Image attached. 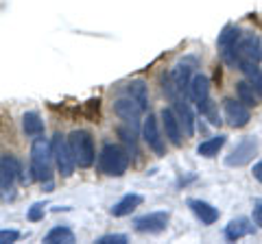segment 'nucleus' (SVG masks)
Here are the masks:
<instances>
[{"mask_svg":"<svg viewBox=\"0 0 262 244\" xmlns=\"http://www.w3.org/2000/svg\"><path fill=\"white\" fill-rule=\"evenodd\" d=\"M53 144L42 135L31 146V177L39 183H53Z\"/></svg>","mask_w":262,"mask_h":244,"instance_id":"f257e3e1","label":"nucleus"},{"mask_svg":"<svg viewBox=\"0 0 262 244\" xmlns=\"http://www.w3.org/2000/svg\"><path fill=\"white\" fill-rule=\"evenodd\" d=\"M129 151L118 144H105L98 153V170L107 177H122L129 168Z\"/></svg>","mask_w":262,"mask_h":244,"instance_id":"f03ea898","label":"nucleus"},{"mask_svg":"<svg viewBox=\"0 0 262 244\" xmlns=\"http://www.w3.org/2000/svg\"><path fill=\"white\" fill-rule=\"evenodd\" d=\"M70 140V149H72V155L77 159V166L79 168H92L94 159H96V151H94V137L85 129H77L68 135Z\"/></svg>","mask_w":262,"mask_h":244,"instance_id":"7ed1b4c3","label":"nucleus"},{"mask_svg":"<svg viewBox=\"0 0 262 244\" xmlns=\"http://www.w3.org/2000/svg\"><path fill=\"white\" fill-rule=\"evenodd\" d=\"M241 29L234 27V24H227V27L221 31L219 35V53L223 57V61L229 68H241V57H238V39H241Z\"/></svg>","mask_w":262,"mask_h":244,"instance_id":"20e7f679","label":"nucleus"},{"mask_svg":"<svg viewBox=\"0 0 262 244\" xmlns=\"http://www.w3.org/2000/svg\"><path fill=\"white\" fill-rule=\"evenodd\" d=\"M51 144H53V155H55L57 170L61 173V177H72V173H75V168H77V159L72 155L70 140L61 133H55Z\"/></svg>","mask_w":262,"mask_h":244,"instance_id":"39448f33","label":"nucleus"},{"mask_svg":"<svg viewBox=\"0 0 262 244\" xmlns=\"http://www.w3.org/2000/svg\"><path fill=\"white\" fill-rule=\"evenodd\" d=\"M258 153H260V140L256 135H247V137H243V140L236 144V149L225 157V166H229V168L247 166L249 161H253V157H256Z\"/></svg>","mask_w":262,"mask_h":244,"instance_id":"423d86ee","label":"nucleus"},{"mask_svg":"<svg viewBox=\"0 0 262 244\" xmlns=\"http://www.w3.org/2000/svg\"><path fill=\"white\" fill-rule=\"evenodd\" d=\"M168 211H153V214H144L134 221V227L138 233H149V235H158L162 231H166L168 227Z\"/></svg>","mask_w":262,"mask_h":244,"instance_id":"0eeeda50","label":"nucleus"},{"mask_svg":"<svg viewBox=\"0 0 262 244\" xmlns=\"http://www.w3.org/2000/svg\"><path fill=\"white\" fill-rule=\"evenodd\" d=\"M114 111H116V116L120 120L129 122L131 127H138V120H140V116L146 111V107L138 103L136 99H131V96H122V99L114 103Z\"/></svg>","mask_w":262,"mask_h":244,"instance_id":"6e6552de","label":"nucleus"},{"mask_svg":"<svg viewBox=\"0 0 262 244\" xmlns=\"http://www.w3.org/2000/svg\"><path fill=\"white\" fill-rule=\"evenodd\" d=\"M142 135H144V142L149 144V149L155 153V155L158 157L166 155V144H164L162 131L158 127V118L151 116V113H149V118H146L144 125H142Z\"/></svg>","mask_w":262,"mask_h":244,"instance_id":"1a4fd4ad","label":"nucleus"},{"mask_svg":"<svg viewBox=\"0 0 262 244\" xmlns=\"http://www.w3.org/2000/svg\"><path fill=\"white\" fill-rule=\"evenodd\" d=\"M223 111H225L227 125L234 127V129H241V127H245L251 120L249 107L245 103H241V101H234V99L223 101Z\"/></svg>","mask_w":262,"mask_h":244,"instance_id":"9d476101","label":"nucleus"},{"mask_svg":"<svg viewBox=\"0 0 262 244\" xmlns=\"http://www.w3.org/2000/svg\"><path fill=\"white\" fill-rule=\"evenodd\" d=\"M162 127H164V135H166V140L173 144V146H182L184 144V129L179 125V118L175 116L173 109H166L164 107L162 113Z\"/></svg>","mask_w":262,"mask_h":244,"instance_id":"9b49d317","label":"nucleus"},{"mask_svg":"<svg viewBox=\"0 0 262 244\" xmlns=\"http://www.w3.org/2000/svg\"><path fill=\"white\" fill-rule=\"evenodd\" d=\"M238 57H241V63L243 61H253L258 63L262 59V44H260V37L253 35V33H243L238 39Z\"/></svg>","mask_w":262,"mask_h":244,"instance_id":"f8f14e48","label":"nucleus"},{"mask_svg":"<svg viewBox=\"0 0 262 244\" xmlns=\"http://www.w3.org/2000/svg\"><path fill=\"white\" fill-rule=\"evenodd\" d=\"M20 173V161L13 155H0V190H11Z\"/></svg>","mask_w":262,"mask_h":244,"instance_id":"ddd939ff","label":"nucleus"},{"mask_svg":"<svg viewBox=\"0 0 262 244\" xmlns=\"http://www.w3.org/2000/svg\"><path fill=\"white\" fill-rule=\"evenodd\" d=\"M188 207H190L192 214L201 221V225H214L219 221V209L212 207L210 203H206V201L190 199V201H188Z\"/></svg>","mask_w":262,"mask_h":244,"instance_id":"4468645a","label":"nucleus"},{"mask_svg":"<svg viewBox=\"0 0 262 244\" xmlns=\"http://www.w3.org/2000/svg\"><path fill=\"white\" fill-rule=\"evenodd\" d=\"M188 96L192 99V103L199 105L201 101H206L210 96V81L206 75H194L188 85Z\"/></svg>","mask_w":262,"mask_h":244,"instance_id":"2eb2a0df","label":"nucleus"},{"mask_svg":"<svg viewBox=\"0 0 262 244\" xmlns=\"http://www.w3.org/2000/svg\"><path fill=\"white\" fill-rule=\"evenodd\" d=\"M168 79L179 92L188 94V85H190V79H192V66H188V63H177V66L170 70Z\"/></svg>","mask_w":262,"mask_h":244,"instance_id":"dca6fc26","label":"nucleus"},{"mask_svg":"<svg viewBox=\"0 0 262 244\" xmlns=\"http://www.w3.org/2000/svg\"><path fill=\"white\" fill-rule=\"evenodd\" d=\"M142 205V197L140 194H125L116 205L112 207V216L114 218H122V216H129L131 211H134L136 207Z\"/></svg>","mask_w":262,"mask_h":244,"instance_id":"f3484780","label":"nucleus"},{"mask_svg":"<svg viewBox=\"0 0 262 244\" xmlns=\"http://www.w3.org/2000/svg\"><path fill=\"white\" fill-rule=\"evenodd\" d=\"M249 233H253V225L247 221V218H234V221L227 225V229H225V238L229 242H236V240H241V238H245V235H249Z\"/></svg>","mask_w":262,"mask_h":244,"instance_id":"a211bd4d","label":"nucleus"},{"mask_svg":"<svg viewBox=\"0 0 262 244\" xmlns=\"http://www.w3.org/2000/svg\"><path fill=\"white\" fill-rule=\"evenodd\" d=\"M22 131L29 137H39L44 133V120L37 111H27L22 116Z\"/></svg>","mask_w":262,"mask_h":244,"instance_id":"6ab92c4d","label":"nucleus"},{"mask_svg":"<svg viewBox=\"0 0 262 244\" xmlns=\"http://www.w3.org/2000/svg\"><path fill=\"white\" fill-rule=\"evenodd\" d=\"M44 242L46 244H72L75 242V233H72L70 227L59 225V227H53V229L44 235Z\"/></svg>","mask_w":262,"mask_h":244,"instance_id":"aec40b11","label":"nucleus"},{"mask_svg":"<svg viewBox=\"0 0 262 244\" xmlns=\"http://www.w3.org/2000/svg\"><path fill=\"white\" fill-rule=\"evenodd\" d=\"M223 146H225V135H216V137H210V140L201 142L196 146V153H199L201 157H216Z\"/></svg>","mask_w":262,"mask_h":244,"instance_id":"412c9836","label":"nucleus"},{"mask_svg":"<svg viewBox=\"0 0 262 244\" xmlns=\"http://www.w3.org/2000/svg\"><path fill=\"white\" fill-rule=\"evenodd\" d=\"M238 70L245 72L247 81H249L253 87H256V92L262 96V70L258 68V63H253V61H243Z\"/></svg>","mask_w":262,"mask_h":244,"instance_id":"4be33fe9","label":"nucleus"},{"mask_svg":"<svg viewBox=\"0 0 262 244\" xmlns=\"http://www.w3.org/2000/svg\"><path fill=\"white\" fill-rule=\"evenodd\" d=\"M236 94H238V101L245 103L247 107H256L258 105L256 87H253L249 81H241V83H236Z\"/></svg>","mask_w":262,"mask_h":244,"instance_id":"5701e85b","label":"nucleus"},{"mask_svg":"<svg viewBox=\"0 0 262 244\" xmlns=\"http://www.w3.org/2000/svg\"><path fill=\"white\" fill-rule=\"evenodd\" d=\"M127 96H131V99H136L140 105H144L146 109H149V92H146V83L140 79L131 81V83L127 85Z\"/></svg>","mask_w":262,"mask_h":244,"instance_id":"b1692460","label":"nucleus"},{"mask_svg":"<svg viewBox=\"0 0 262 244\" xmlns=\"http://www.w3.org/2000/svg\"><path fill=\"white\" fill-rule=\"evenodd\" d=\"M196 107H199V111H201V116H203V118H208V120H210V125H214V127H219V125H221V122H223V120H221V118H219L216 105H214V101H212V99H210V96H208V99H206V101H201L199 105H196Z\"/></svg>","mask_w":262,"mask_h":244,"instance_id":"393cba45","label":"nucleus"},{"mask_svg":"<svg viewBox=\"0 0 262 244\" xmlns=\"http://www.w3.org/2000/svg\"><path fill=\"white\" fill-rule=\"evenodd\" d=\"M118 135L122 137V142L127 144V151H129V155H131V151H134V155H138V146H136V131H134V129L120 127V129H118Z\"/></svg>","mask_w":262,"mask_h":244,"instance_id":"a878e982","label":"nucleus"},{"mask_svg":"<svg viewBox=\"0 0 262 244\" xmlns=\"http://www.w3.org/2000/svg\"><path fill=\"white\" fill-rule=\"evenodd\" d=\"M129 238L122 233H110V235H103V238H98L96 244H127Z\"/></svg>","mask_w":262,"mask_h":244,"instance_id":"bb28decb","label":"nucleus"},{"mask_svg":"<svg viewBox=\"0 0 262 244\" xmlns=\"http://www.w3.org/2000/svg\"><path fill=\"white\" fill-rule=\"evenodd\" d=\"M27 218H29L31 223L42 221V218H44V203H35V205H31V209H29Z\"/></svg>","mask_w":262,"mask_h":244,"instance_id":"cd10ccee","label":"nucleus"},{"mask_svg":"<svg viewBox=\"0 0 262 244\" xmlns=\"http://www.w3.org/2000/svg\"><path fill=\"white\" fill-rule=\"evenodd\" d=\"M18 238H20V231H15V229H3L0 231V244L18 242Z\"/></svg>","mask_w":262,"mask_h":244,"instance_id":"c85d7f7f","label":"nucleus"},{"mask_svg":"<svg viewBox=\"0 0 262 244\" xmlns=\"http://www.w3.org/2000/svg\"><path fill=\"white\" fill-rule=\"evenodd\" d=\"M253 223L258 227H262V201L260 199L253 203Z\"/></svg>","mask_w":262,"mask_h":244,"instance_id":"c756f323","label":"nucleus"},{"mask_svg":"<svg viewBox=\"0 0 262 244\" xmlns=\"http://www.w3.org/2000/svg\"><path fill=\"white\" fill-rule=\"evenodd\" d=\"M253 177H256L258 181L262 183V161H258V164L253 166Z\"/></svg>","mask_w":262,"mask_h":244,"instance_id":"7c9ffc66","label":"nucleus"}]
</instances>
